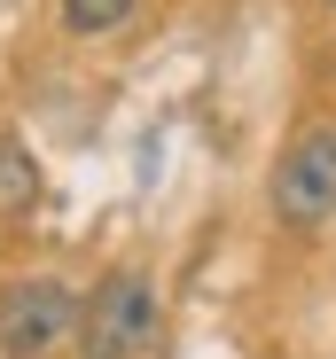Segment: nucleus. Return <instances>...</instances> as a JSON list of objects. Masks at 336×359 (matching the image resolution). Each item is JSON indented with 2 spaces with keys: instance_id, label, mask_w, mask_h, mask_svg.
Masks as SVG:
<instances>
[{
  "instance_id": "4",
  "label": "nucleus",
  "mask_w": 336,
  "mask_h": 359,
  "mask_svg": "<svg viewBox=\"0 0 336 359\" xmlns=\"http://www.w3.org/2000/svg\"><path fill=\"white\" fill-rule=\"evenodd\" d=\"M0 211H8V219L39 211V164H32V149L8 141V133H0Z\"/></svg>"
},
{
  "instance_id": "1",
  "label": "nucleus",
  "mask_w": 336,
  "mask_h": 359,
  "mask_svg": "<svg viewBox=\"0 0 336 359\" xmlns=\"http://www.w3.org/2000/svg\"><path fill=\"white\" fill-rule=\"evenodd\" d=\"M266 203L297 234H313V226L336 219V117L290 133V149L274 156V172H266Z\"/></svg>"
},
{
  "instance_id": "5",
  "label": "nucleus",
  "mask_w": 336,
  "mask_h": 359,
  "mask_svg": "<svg viewBox=\"0 0 336 359\" xmlns=\"http://www.w3.org/2000/svg\"><path fill=\"white\" fill-rule=\"evenodd\" d=\"M55 8H63V32L102 39V32H126V24L141 16V0H55Z\"/></svg>"
},
{
  "instance_id": "3",
  "label": "nucleus",
  "mask_w": 336,
  "mask_h": 359,
  "mask_svg": "<svg viewBox=\"0 0 336 359\" xmlns=\"http://www.w3.org/2000/svg\"><path fill=\"white\" fill-rule=\"evenodd\" d=\"M55 344H79V297L55 273L8 281L0 289V359H47Z\"/></svg>"
},
{
  "instance_id": "2",
  "label": "nucleus",
  "mask_w": 336,
  "mask_h": 359,
  "mask_svg": "<svg viewBox=\"0 0 336 359\" xmlns=\"http://www.w3.org/2000/svg\"><path fill=\"white\" fill-rule=\"evenodd\" d=\"M156 344V289L149 273L118 266V273H102L94 297L79 305V359H141Z\"/></svg>"
}]
</instances>
